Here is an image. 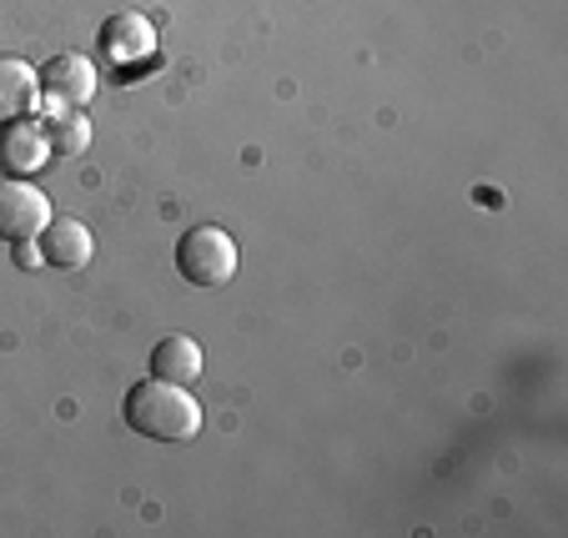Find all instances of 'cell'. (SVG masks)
Segmentation results:
<instances>
[{
    "label": "cell",
    "instance_id": "cell-1",
    "mask_svg": "<svg viewBox=\"0 0 568 538\" xmlns=\"http://www.w3.org/2000/svg\"><path fill=\"white\" fill-rule=\"evenodd\" d=\"M121 413H126V428L151 443H196V433L206 423L202 403L182 383H166V377L136 383L126 393V403H121Z\"/></svg>",
    "mask_w": 568,
    "mask_h": 538
},
{
    "label": "cell",
    "instance_id": "cell-2",
    "mask_svg": "<svg viewBox=\"0 0 568 538\" xmlns=\"http://www.w3.org/2000/svg\"><path fill=\"white\" fill-rule=\"evenodd\" d=\"M236 242L222 226H192L182 242H176V272H182L192 287H226L236 277Z\"/></svg>",
    "mask_w": 568,
    "mask_h": 538
},
{
    "label": "cell",
    "instance_id": "cell-3",
    "mask_svg": "<svg viewBox=\"0 0 568 538\" xmlns=\"http://www.w3.org/2000/svg\"><path fill=\"white\" fill-rule=\"evenodd\" d=\"M51 226V202L31 176H0V242H36Z\"/></svg>",
    "mask_w": 568,
    "mask_h": 538
},
{
    "label": "cell",
    "instance_id": "cell-4",
    "mask_svg": "<svg viewBox=\"0 0 568 538\" xmlns=\"http://www.w3.org/2000/svg\"><path fill=\"white\" fill-rule=\"evenodd\" d=\"M101 75L81 51H61L41 65V106H91Z\"/></svg>",
    "mask_w": 568,
    "mask_h": 538
},
{
    "label": "cell",
    "instance_id": "cell-5",
    "mask_svg": "<svg viewBox=\"0 0 568 538\" xmlns=\"http://www.w3.org/2000/svg\"><path fill=\"white\" fill-rule=\"evenodd\" d=\"M51 136H45L41 121L21 116L0 126V176H36L51 166Z\"/></svg>",
    "mask_w": 568,
    "mask_h": 538
},
{
    "label": "cell",
    "instance_id": "cell-6",
    "mask_svg": "<svg viewBox=\"0 0 568 538\" xmlns=\"http://www.w3.org/2000/svg\"><path fill=\"white\" fill-rule=\"evenodd\" d=\"M101 51H106V61L121 65V71L146 65L151 55H156V26H151V16L116 11L106 26H101Z\"/></svg>",
    "mask_w": 568,
    "mask_h": 538
},
{
    "label": "cell",
    "instance_id": "cell-7",
    "mask_svg": "<svg viewBox=\"0 0 568 538\" xmlns=\"http://www.w3.org/2000/svg\"><path fill=\"white\" fill-rule=\"evenodd\" d=\"M36 247H41V262H51V267H61V272L87 267V262L97 257V237H91L87 222H75V216H51V226L36 237Z\"/></svg>",
    "mask_w": 568,
    "mask_h": 538
},
{
    "label": "cell",
    "instance_id": "cell-8",
    "mask_svg": "<svg viewBox=\"0 0 568 538\" xmlns=\"http://www.w3.org/2000/svg\"><path fill=\"white\" fill-rule=\"evenodd\" d=\"M41 106V71L21 55H0V126Z\"/></svg>",
    "mask_w": 568,
    "mask_h": 538
},
{
    "label": "cell",
    "instance_id": "cell-9",
    "mask_svg": "<svg viewBox=\"0 0 568 538\" xmlns=\"http://www.w3.org/2000/svg\"><path fill=\"white\" fill-rule=\"evenodd\" d=\"M206 357H202V343L186 333H166L156 347H151V377H166V383H182L192 388L196 377H202Z\"/></svg>",
    "mask_w": 568,
    "mask_h": 538
},
{
    "label": "cell",
    "instance_id": "cell-10",
    "mask_svg": "<svg viewBox=\"0 0 568 538\" xmlns=\"http://www.w3.org/2000/svg\"><path fill=\"white\" fill-rule=\"evenodd\" d=\"M41 126L55 156H81L91 146V116L81 106H41Z\"/></svg>",
    "mask_w": 568,
    "mask_h": 538
},
{
    "label": "cell",
    "instance_id": "cell-11",
    "mask_svg": "<svg viewBox=\"0 0 568 538\" xmlns=\"http://www.w3.org/2000/svg\"><path fill=\"white\" fill-rule=\"evenodd\" d=\"M16 262L21 267H41V247L36 242H16Z\"/></svg>",
    "mask_w": 568,
    "mask_h": 538
}]
</instances>
